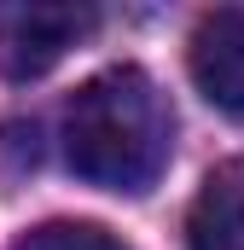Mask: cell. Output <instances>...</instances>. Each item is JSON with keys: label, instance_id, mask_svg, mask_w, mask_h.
Instances as JSON below:
<instances>
[{"label": "cell", "instance_id": "cell-1", "mask_svg": "<svg viewBox=\"0 0 244 250\" xmlns=\"http://www.w3.org/2000/svg\"><path fill=\"white\" fill-rule=\"evenodd\" d=\"M175 146V117L157 93V82L134 64L99 70L76 87L64 111V157L81 181L111 192H145Z\"/></svg>", "mask_w": 244, "mask_h": 250}, {"label": "cell", "instance_id": "cell-2", "mask_svg": "<svg viewBox=\"0 0 244 250\" xmlns=\"http://www.w3.org/2000/svg\"><path fill=\"white\" fill-rule=\"evenodd\" d=\"M186 64H192L198 93H203L221 117L244 123V12H233V6L203 12L198 29H192Z\"/></svg>", "mask_w": 244, "mask_h": 250}, {"label": "cell", "instance_id": "cell-3", "mask_svg": "<svg viewBox=\"0 0 244 250\" xmlns=\"http://www.w3.org/2000/svg\"><path fill=\"white\" fill-rule=\"evenodd\" d=\"M81 29H87V12H70V6L6 12L0 18V64L12 76H41L47 64H59L64 47H76Z\"/></svg>", "mask_w": 244, "mask_h": 250}, {"label": "cell", "instance_id": "cell-4", "mask_svg": "<svg viewBox=\"0 0 244 250\" xmlns=\"http://www.w3.org/2000/svg\"><path fill=\"white\" fill-rule=\"evenodd\" d=\"M186 250H244V157L209 169V181L192 198Z\"/></svg>", "mask_w": 244, "mask_h": 250}, {"label": "cell", "instance_id": "cell-5", "mask_svg": "<svg viewBox=\"0 0 244 250\" xmlns=\"http://www.w3.org/2000/svg\"><path fill=\"white\" fill-rule=\"evenodd\" d=\"M12 250H128V245L87 221H47V227H29Z\"/></svg>", "mask_w": 244, "mask_h": 250}]
</instances>
